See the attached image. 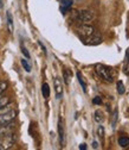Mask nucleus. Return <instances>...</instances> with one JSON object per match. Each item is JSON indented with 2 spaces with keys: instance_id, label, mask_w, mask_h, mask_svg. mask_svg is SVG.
Returning <instances> with one entry per match:
<instances>
[{
  "instance_id": "f03ea898",
  "label": "nucleus",
  "mask_w": 129,
  "mask_h": 150,
  "mask_svg": "<svg viewBox=\"0 0 129 150\" xmlns=\"http://www.w3.org/2000/svg\"><path fill=\"white\" fill-rule=\"evenodd\" d=\"M96 73L100 75V78L103 79L104 81L107 82H113L114 78H113V75H112V71H110V69L103 64H96Z\"/></svg>"
},
{
  "instance_id": "39448f33",
  "label": "nucleus",
  "mask_w": 129,
  "mask_h": 150,
  "mask_svg": "<svg viewBox=\"0 0 129 150\" xmlns=\"http://www.w3.org/2000/svg\"><path fill=\"white\" fill-rule=\"evenodd\" d=\"M77 31L83 37H90V36L95 35V29H94V26H91L90 24H81V26H78Z\"/></svg>"
},
{
  "instance_id": "412c9836",
  "label": "nucleus",
  "mask_w": 129,
  "mask_h": 150,
  "mask_svg": "<svg viewBox=\"0 0 129 150\" xmlns=\"http://www.w3.org/2000/svg\"><path fill=\"white\" fill-rule=\"evenodd\" d=\"M6 89H7V82H5V81L0 82V96H1Z\"/></svg>"
},
{
  "instance_id": "20e7f679",
  "label": "nucleus",
  "mask_w": 129,
  "mask_h": 150,
  "mask_svg": "<svg viewBox=\"0 0 129 150\" xmlns=\"http://www.w3.org/2000/svg\"><path fill=\"white\" fill-rule=\"evenodd\" d=\"M15 117H17V111L14 110H10L7 112H4V113H0V125L13 122Z\"/></svg>"
},
{
  "instance_id": "bb28decb",
  "label": "nucleus",
  "mask_w": 129,
  "mask_h": 150,
  "mask_svg": "<svg viewBox=\"0 0 129 150\" xmlns=\"http://www.w3.org/2000/svg\"><path fill=\"white\" fill-rule=\"evenodd\" d=\"M93 146H94L95 149H97V148H98V144H97L96 142H94V143H93Z\"/></svg>"
},
{
  "instance_id": "4468645a",
  "label": "nucleus",
  "mask_w": 129,
  "mask_h": 150,
  "mask_svg": "<svg viewBox=\"0 0 129 150\" xmlns=\"http://www.w3.org/2000/svg\"><path fill=\"white\" fill-rule=\"evenodd\" d=\"M95 120L97 122V123H102L103 120H104V117H103V113L100 111V110H97L96 112H95Z\"/></svg>"
},
{
  "instance_id": "9b49d317",
  "label": "nucleus",
  "mask_w": 129,
  "mask_h": 150,
  "mask_svg": "<svg viewBox=\"0 0 129 150\" xmlns=\"http://www.w3.org/2000/svg\"><path fill=\"white\" fill-rule=\"evenodd\" d=\"M72 5V0H62V5H61V10L63 12H65L68 8H70Z\"/></svg>"
},
{
  "instance_id": "a878e982",
  "label": "nucleus",
  "mask_w": 129,
  "mask_h": 150,
  "mask_svg": "<svg viewBox=\"0 0 129 150\" xmlns=\"http://www.w3.org/2000/svg\"><path fill=\"white\" fill-rule=\"evenodd\" d=\"M79 149H81V150H85V149H86V144H84V143L81 144V145H79Z\"/></svg>"
},
{
  "instance_id": "a211bd4d",
  "label": "nucleus",
  "mask_w": 129,
  "mask_h": 150,
  "mask_svg": "<svg viewBox=\"0 0 129 150\" xmlns=\"http://www.w3.org/2000/svg\"><path fill=\"white\" fill-rule=\"evenodd\" d=\"M117 92H119V94H124L126 89H124V85H123L122 81H119L117 82Z\"/></svg>"
},
{
  "instance_id": "1a4fd4ad",
  "label": "nucleus",
  "mask_w": 129,
  "mask_h": 150,
  "mask_svg": "<svg viewBox=\"0 0 129 150\" xmlns=\"http://www.w3.org/2000/svg\"><path fill=\"white\" fill-rule=\"evenodd\" d=\"M102 42V38L100 36H90L89 38H88V42L86 44H90V45H96V44H100Z\"/></svg>"
},
{
  "instance_id": "7ed1b4c3",
  "label": "nucleus",
  "mask_w": 129,
  "mask_h": 150,
  "mask_svg": "<svg viewBox=\"0 0 129 150\" xmlns=\"http://www.w3.org/2000/svg\"><path fill=\"white\" fill-rule=\"evenodd\" d=\"M17 141V137L14 134H11L8 136H5V137H1L0 138V150H6V149H10L14 145Z\"/></svg>"
},
{
  "instance_id": "6ab92c4d",
  "label": "nucleus",
  "mask_w": 129,
  "mask_h": 150,
  "mask_svg": "<svg viewBox=\"0 0 129 150\" xmlns=\"http://www.w3.org/2000/svg\"><path fill=\"white\" fill-rule=\"evenodd\" d=\"M22 64H23V67H24V69L27 71V73H30L31 71V66L29 64V62H27V60H25V59H23L22 60Z\"/></svg>"
},
{
  "instance_id": "b1692460",
  "label": "nucleus",
  "mask_w": 129,
  "mask_h": 150,
  "mask_svg": "<svg viewBox=\"0 0 129 150\" xmlns=\"http://www.w3.org/2000/svg\"><path fill=\"white\" fill-rule=\"evenodd\" d=\"M22 51H23V54H24V55L26 56V57H27V59L30 57V54H29V51L26 50V48H25V47H22Z\"/></svg>"
},
{
  "instance_id": "423d86ee",
  "label": "nucleus",
  "mask_w": 129,
  "mask_h": 150,
  "mask_svg": "<svg viewBox=\"0 0 129 150\" xmlns=\"http://www.w3.org/2000/svg\"><path fill=\"white\" fill-rule=\"evenodd\" d=\"M14 129H15V126H14V124H12V122L7 123V124H4V125H0V138L13 134Z\"/></svg>"
},
{
  "instance_id": "2eb2a0df",
  "label": "nucleus",
  "mask_w": 129,
  "mask_h": 150,
  "mask_svg": "<svg viewBox=\"0 0 129 150\" xmlns=\"http://www.w3.org/2000/svg\"><path fill=\"white\" fill-rule=\"evenodd\" d=\"M77 79H78V82L81 83L83 91L86 92V85H85V82H84V80H83V76H82V74H81L79 71H77Z\"/></svg>"
},
{
  "instance_id": "4be33fe9",
  "label": "nucleus",
  "mask_w": 129,
  "mask_h": 150,
  "mask_svg": "<svg viewBox=\"0 0 129 150\" xmlns=\"http://www.w3.org/2000/svg\"><path fill=\"white\" fill-rule=\"evenodd\" d=\"M116 119H117V110H115L113 113V127H115L116 125Z\"/></svg>"
},
{
  "instance_id": "f3484780",
  "label": "nucleus",
  "mask_w": 129,
  "mask_h": 150,
  "mask_svg": "<svg viewBox=\"0 0 129 150\" xmlns=\"http://www.w3.org/2000/svg\"><path fill=\"white\" fill-rule=\"evenodd\" d=\"M97 135H98V137L101 138V142L103 143V139H104V129H103V126H98V129H97Z\"/></svg>"
},
{
  "instance_id": "dca6fc26",
  "label": "nucleus",
  "mask_w": 129,
  "mask_h": 150,
  "mask_svg": "<svg viewBox=\"0 0 129 150\" xmlns=\"http://www.w3.org/2000/svg\"><path fill=\"white\" fill-rule=\"evenodd\" d=\"M63 76H64V82H65L66 85H69V83H70V79H71V73H70L69 70L64 69V71H63Z\"/></svg>"
},
{
  "instance_id": "5701e85b",
  "label": "nucleus",
  "mask_w": 129,
  "mask_h": 150,
  "mask_svg": "<svg viewBox=\"0 0 129 150\" xmlns=\"http://www.w3.org/2000/svg\"><path fill=\"white\" fill-rule=\"evenodd\" d=\"M93 103H94V104H96V105H101V104H102V100H101V98H100V97H96V98H94Z\"/></svg>"
},
{
  "instance_id": "0eeeda50",
  "label": "nucleus",
  "mask_w": 129,
  "mask_h": 150,
  "mask_svg": "<svg viewBox=\"0 0 129 150\" xmlns=\"http://www.w3.org/2000/svg\"><path fill=\"white\" fill-rule=\"evenodd\" d=\"M53 85H54V91H56V98L57 99H62V97H63V83H62V80L59 78H54Z\"/></svg>"
},
{
  "instance_id": "ddd939ff",
  "label": "nucleus",
  "mask_w": 129,
  "mask_h": 150,
  "mask_svg": "<svg viewBox=\"0 0 129 150\" xmlns=\"http://www.w3.org/2000/svg\"><path fill=\"white\" fill-rule=\"evenodd\" d=\"M42 93H43L44 98H49V96H50V87H49L47 83H43V86H42Z\"/></svg>"
},
{
  "instance_id": "f257e3e1",
  "label": "nucleus",
  "mask_w": 129,
  "mask_h": 150,
  "mask_svg": "<svg viewBox=\"0 0 129 150\" xmlns=\"http://www.w3.org/2000/svg\"><path fill=\"white\" fill-rule=\"evenodd\" d=\"M73 17L75 19L78 21L81 24H89L91 21H94V13L89 10H82V11H73Z\"/></svg>"
},
{
  "instance_id": "f8f14e48",
  "label": "nucleus",
  "mask_w": 129,
  "mask_h": 150,
  "mask_svg": "<svg viewBox=\"0 0 129 150\" xmlns=\"http://www.w3.org/2000/svg\"><path fill=\"white\" fill-rule=\"evenodd\" d=\"M10 98L8 97H1L0 96V110H3L4 107H6L10 104Z\"/></svg>"
},
{
  "instance_id": "393cba45",
  "label": "nucleus",
  "mask_w": 129,
  "mask_h": 150,
  "mask_svg": "<svg viewBox=\"0 0 129 150\" xmlns=\"http://www.w3.org/2000/svg\"><path fill=\"white\" fill-rule=\"evenodd\" d=\"M127 64L129 66V49H128L127 52H126V64H124V67H126Z\"/></svg>"
},
{
  "instance_id": "9d476101",
  "label": "nucleus",
  "mask_w": 129,
  "mask_h": 150,
  "mask_svg": "<svg viewBox=\"0 0 129 150\" xmlns=\"http://www.w3.org/2000/svg\"><path fill=\"white\" fill-rule=\"evenodd\" d=\"M119 144L122 148H128L129 146V137L128 136H121L119 138Z\"/></svg>"
},
{
  "instance_id": "aec40b11",
  "label": "nucleus",
  "mask_w": 129,
  "mask_h": 150,
  "mask_svg": "<svg viewBox=\"0 0 129 150\" xmlns=\"http://www.w3.org/2000/svg\"><path fill=\"white\" fill-rule=\"evenodd\" d=\"M7 24H8V29L10 31L13 30V23H12V16L10 12H7Z\"/></svg>"
},
{
  "instance_id": "6e6552de",
  "label": "nucleus",
  "mask_w": 129,
  "mask_h": 150,
  "mask_svg": "<svg viewBox=\"0 0 129 150\" xmlns=\"http://www.w3.org/2000/svg\"><path fill=\"white\" fill-rule=\"evenodd\" d=\"M58 136H59V142H61L62 146H64V144H65V134H64V125H63L62 118H59V120H58Z\"/></svg>"
}]
</instances>
